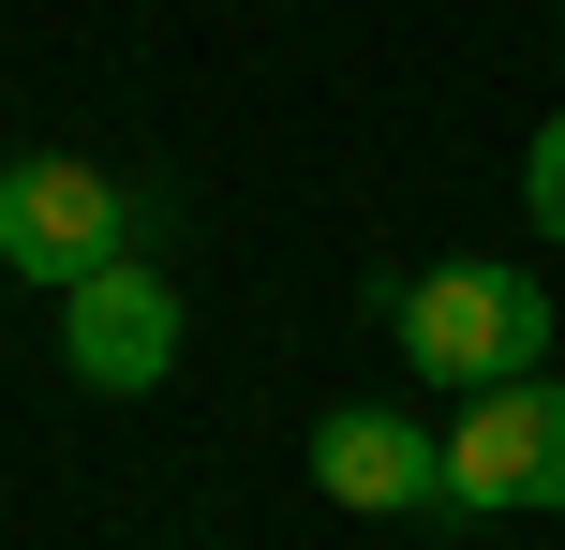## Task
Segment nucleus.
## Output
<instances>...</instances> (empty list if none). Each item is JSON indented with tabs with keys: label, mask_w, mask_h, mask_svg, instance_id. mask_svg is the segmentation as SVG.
Instances as JSON below:
<instances>
[{
	"label": "nucleus",
	"mask_w": 565,
	"mask_h": 550,
	"mask_svg": "<svg viewBox=\"0 0 565 550\" xmlns=\"http://www.w3.org/2000/svg\"><path fill=\"white\" fill-rule=\"evenodd\" d=\"M0 254L30 268V283H89V268L119 254V179L75 164V149H30V164H0Z\"/></svg>",
	"instance_id": "obj_4"
},
{
	"label": "nucleus",
	"mask_w": 565,
	"mask_h": 550,
	"mask_svg": "<svg viewBox=\"0 0 565 550\" xmlns=\"http://www.w3.org/2000/svg\"><path fill=\"white\" fill-rule=\"evenodd\" d=\"M521 208H536V224L565 238V105L536 119V149H521Z\"/></svg>",
	"instance_id": "obj_6"
},
{
	"label": "nucleus",
	"mask_w": 565,
	"mask_h": 550,
	"mask_svg": "<svg viewBox=\"0 0 565 550\" xmlns=\"http://www.w3.org/2000/svg\"><path fill=\"white\" fill-rule=\"evenodd\" d=\"M60 357H75V387H105V402H135V387L179 373V283L135 254H105L89 283H60Z\"/></svg>",
	"instance_id": "obj_3"
},
{
	"label": "nucleus",
	"mask_w": 565,
	"mask_h": 550,
	"mask_svg": "<svg viewBox=\"0 0 565 550\" xmlns=\"http://www.w3.org/2000/svg\"><path fill=\"white\" fill-rule=\"evenodd\" d=\"M447 506H477V521H551V506H565V387L551 373H507V387L461 402Z\"/></svg>",
	"instance_id": "obj_2"
},
{
	"label": "nucleus",
	"mask_w": 565,
	"mask_h": 550,
	"mask_svg": "<svg viewBox=\"0 0 565 550\" xmlns=\"http://www.w3.org/2000/svg\"><path fill=\"white\" fill-rule=\"evenodd\" d=\"M312 492L358 506V521H447V446L387 402H342V417H312Z\"/></svg>",
	"instance_id": "obj_5"
},
{
	"label": "nucleus",
	"mask_w": 565,
	"mask_h": 550,
	"mask_svg": "<svg viewBox=\"0 0 565 550\" xmlns=\"http://www.w3.org/2000/svg\"><path fill=\"white\" fill-rule=\"evenodd\" d=\"M402 357H417L431 387H507V373H551V283H521V268L491 254H447L402 283Z\"/></svg>",
	"instance_id": "obj_1"
}]
</instances>
